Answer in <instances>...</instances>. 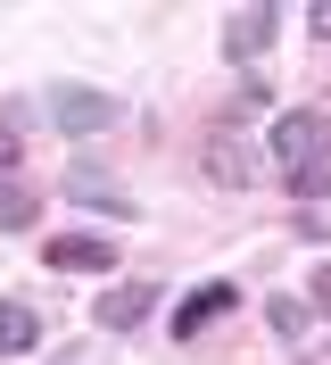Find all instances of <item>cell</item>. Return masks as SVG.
Listing matches in <instances>:
<instances>
[{"mask_svg": "<svg viewBox=\"0 0 331 365\" xmlns=\"http://www.w3.org/2000/svg\"><path fill=\"white\" fill-rule=\"evenodd\" d=\"M66 200L100 207V216H141V207H132V191H116V182L100 175V166H91V158H75V166H66Z\"/></svg>", "mask_w": 331, "mask_h": 365, "instance_id": "6", "label": "cell"}, {"mask_svg": "<svg viewBox=\"0 0 331 365\" xmlns=\"http://www.w3.org/2000/svg\"><path fill=\"white\" fill-rule=\"evenodd\" d=\"M17 175V125H0V182Z\"/></svg>", "mask_w": 331, "mask_h": 365, "instance_id": "12", "label": "cell"}, {"mask_svg": "<svg viewBox=\"0 0 331 365\" xmlns=\"http://www.w3.org/2000/svg\"><path fill=\"white\" fill-rule=\"evenodd\" d=\"M50 266L58 274H116V250L100 232H58V241H50Z\"/></svg>", "mask_w": 331, "mask_h": 365, "instance_id": "8", "label": "cell"}, {"mask_svg": "<svg viewBox=\"0 0 331 365\" xmlns=\"http://www.w3.org/2000/svg\"><path fill=\"white\" fill-rule=\"evenodd\" d=\"M273 158H282V175H323L331 166V116L323 108H290L282 125H273Z\"/></svg>", "mask_w": 331, "mask_h": 365, "instance_id": "1", "label": "cell"}, {"mask_svg": "<svg viewBox=\"0 0 331 365\" xmlns=\"http://www.w3.org/2000/svg\"><path fill=\"white\" fill-rule=\"evenodd\" d=\"M199 175L216 182V191H248V182H257V150H248L241 125H216V133H207V150H199Z\"/></svg>", "mask_w": 331, "mask_h": 365, "instance_id": "3", "label": "cell"}, {"mask_svg": "<svg viewBox=\"0 0 331 365\" xmlns=\"http://www.w3.org/2000/svg\"><path fill=\"white\" fill-rule=\"evenodd\" d=\"M157 299H166L157 282H116V291H100V307H91V324H100V332H132V324L149 316Z\"/></svg>", "mask_w": 331, "mask_h": 365, "instance_id": "5", "label": "cell"}, {"mask_svg": "<svg viewBox=\"0 0 331 365\" xmlns=\"http://www.w3.org/2000/svg\"><path fill=\"white\" fill-rule=\"evenodd\" d=\"M307 17H315V34H323V42H331V0H315Z\"/></svg>", "mask_w": 331, "mask_h": 365, "instance_id": "14", "label": "cell"}, {"mask_svg": "<svg viewBox=\"0 0 331 365\" xmlns=\"http://www.w3.org/2000/svg\"><path fill=\"white\" fill-rule=\"evenodd\" d=\"M50 125H58L66 141H91V133H108V125H116V100H108V91H91V83H58V91H50Z\"/></svg>", "mask_w": 331, "mask_h": 365, "instance_id": "2", "label": "cell"}, {"mask_svg": "<svg viewBox=\"0 0 331 365\" xmlns=\"http://www.w3.org/2000/svg\"><path fill=\"white\" fill-rule=\"evenodd\" d=\"M307 307H315V316H331V266L315 274V291H307Z\"/></svg>", "mask_w": 331, "mask_h": 365, "instance_id": "13", "label": "cell"}, {"mask_svg": "<svg viewBox=\"0 0 331 365\" xmlns=\"http://www.w3.org/2000/svg\"><path fill=\"white\" fill-rule=\"evenodd\" d=\"M232 307H241V291H232V282H207V291H191V299L174 307V341H199V332H207L216 316H232Z\"/></svg>", "mask_w": 331, "mask_h": 365, "instance_id": "7", "label": "cell"}, {"mask_svg": "<svg viewBox=\"0 0 331 365\" xmlns=\"http://www.w3.org/2000/svg\"><path fill=\"white\" fill-rule=\"evenodd\" d=\"M265 324H273V332H282V341H307V324H315V307H307V299H265Z\"/></svg>", "mask_w": 331, "mask_h": 365, "instance_id": "10", "label": "cell"}, {"mask_svg": "<svg viewBox=\"0 0 331 365\" xmlns=\"http://www.w3.org/2000/svg\"><path fill=\"white\" fill-rule=\"evenodd\" d=\"M290 9H273V0H248V9H232L224 17V58H265L273 50V34H282Z\"/></svg>", "mask_w": 331, "mask_h": 365, "instance_id": "4", "label": "cell"}, {"mask_svg": "<svg viewBox=\"0 0 331 365\" xmlns=\"http://www.w3.org/2000/svg\"><path fill=\"white\" fill-rule=\"evenodd\" d=\"M33 216H42V200H33V191H25L17 175H9V182H0V232H25Z\"/></svg>", "mask_w": 331, "mask_h": 365, "instance_id": "11", "label": "cell"}, {"mask_svg": "<svg viewBox=\"0 0 331 365\" xmlns=\"http://www.w3.org/2000/svg\"><path fill=\"white\" fill-rule=\"evenodd\" d=\"M25 349H42V316L17 307V299H0V357H25Z\"/></svg>", "mask_w": 331, "mask_h": 365, "instance_id": "9", "label": "cell"}]
</instances>
